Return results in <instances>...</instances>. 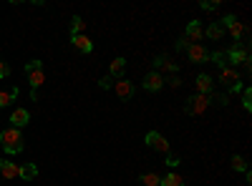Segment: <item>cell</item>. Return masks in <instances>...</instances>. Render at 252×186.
Returning <instances> with one entry per match:
<instances>
[{
	"mask_svg": "<svg viewBox=\"0 0 252 186\" xmlns=\"http://www.w3.org/2000/svg\"><path fill=\"white\" fill-rule=\"evenodd\" d=\"M0 141H3V149L8 154H20L23 151V133H20V129H3L0 131Z\"/></svg>",
	"mask_w": 252,
	"mask_h": 186,
	"instance_id": "obj_1",
	"label": "cell"
},
{
	"mask_svg": "<svg viewBox=\"0 0 252 186\" xmlns=\"http://www.w3.org/2000/svg\"><path fill=\"white\" fill-rule=\"evenodd\" d=\"M26 73H28V80H31V91H38L40 86L46 83L43 60H31V63H26Z\"/></svg>",
	"mask_w": 252,
	"mask_h": 186,
	"instance_id": "obj_2",
	"label": "cell"
},
{
	"mask_svg": "<svg viewBox=\"0 0 252 186\" xmlns=\"http://www.w3.org/2000/svg\"><path fill=\"white\" fill-rule=\"evenodd\" d=\"M209 103H212V96H204V93H197V96H192L187 101V106H184V111L189 113V116H202L207 108H209Z\"/></svg>",
	"mask_w": 252,
	"mask_h": 186,
	"instance_id": "obj_3",
	"label": "cell"
},
{
	"mask_svg": "<svg viewBox=\"0 0 252 186\" xmlns=\"http://www.w3.org/2000/svg\"><path fill=\"white\" fill-rule=\"evenodd\" d=\"M224 58H227V63H232L235 68L242 63H250V51H247V46L245 43H235L232 48H229L227 53H224Z\"/></svg>",
	"mask_w": 252,
	"mask_h": 186,
	"instance_id": "obj_4",
	"label": "cell"
},
{
	"mask_svg": "<svg viewBox=\"0 0 252 186\" xmlns=\"http://www.w3.org/2000/svg\"><path fill=\"white\" fill-rule=\"evenodd\" d=\"M220 26H222L224 30L232 33V38H235V40H242V38L247 35V28L237 20V15H224V18L220 20Z\"/></svg>",
	"mask_w": 252,
	"mask_h": 186,
	"instance_id": "obj_5",
	"label": "cell"
},
{
	"mask_svg": "<svg viewBox=\"0 0 252 186\" xmlns=\"http://www.w3.org/2000/svg\"><path fill=\"white\" fill-rule=\"evenodd\" d=\"M146 146H152V149H157L161 154H169V141H166L159 131H149V133H146Z\"/></svg>",
	"mask_w": 252,
	"mask_h": 186,
	"instance_id": "obj_6",
	"label": "cell"
},
{
	"mask_svg": "<svg viewBox=\"0 0 252 186\" xmlns=\"http://www.w3.org/2000/svg\"><path fill=\"white\" fill-rule=\"evenodd\" d=\"M187 55H189V60H192V63H207V60H209V51H207L202 43H189Z\"/></svg>",
	"mask_w": 252,
	"mask_h": 186,
	"instance_id": "obj_7",
	"label": "cell"
},
{
	"mask_svg": "<svg viewBox=\"0 0 252 186\" xmlns=\"http://www.w3.org/2000/svg\"><path fill=\"white\" fill-rule=\"evenodd\" d=\"M141 86H144L146 91H159V88L164 86V78H161L159 71H152V73H146V76H144Z\"/></svg>",
	"mask_w": 252,
	"mask_h": 186,
	"instance_id": "obj_8",
	"label": "cell"
},
{
	"mask_svg": "<svg viewBox=\"0 0 252 186\" xmlns=\"http://www.w3.org/2000/svg\"><path fill=\"white\" fill-rule=\"evenodd\" d=\"M114 88H116V96H119L121 101H129V98L134 96V83H131V80L119 78V80H114Z\"/></svg>",
	"mask_w": 252,
	"mask_h": 186,
	"instance_id": "obj_9",
	"label": "cell"
},
{
	"mask_svg": "<svg viewBox=\"0 0 252 186\" xmlns=\"http://www.w3.org/2000/svg\"><path fill=\"white\" fill-rule=\"evenodd\" d=\"M202 35H204V28L199 26V20H192V23L187 26V30H184V38L189 40V43H197V40H202Z\"/></svg>",
	"mask_w": 252,
	"mask_h": 186,
	"instance_id": "obj_10",
	"label": "cell"
},
{
	"mask_svg": "<svg viewBox=\"0 0 252 186\" xmlns=\"http://www.w3.org/2000/svg\"><path fill=\"white\" fill-rule=\"evenodd\" d=\"M28 121H31V113H28L26 108H15V111L10 113V123H13V129H23Z\"/></svg>",
	"mask_w": 252,
	"mask_h": 186,
	"instance_id": "obj_11",
	"label": "cell"
},
{
	"mask_svg": "<svg viewBox=\"0 0 252 186\" xmlns=\"http://www.w3.org/2000/svg\"><path fill=\"white\" fill-rule=\"evenodd\" d=\"M212 88H215V80H212V76H207V73L197 76V93L209 96V93H212Z\"/></svg>",
	"mask_w": 252,
	"mask_h": 186,
	"instance_id": "obj_12",
	"label": "cell"
},
{
	"mask_svg": "<svg viewBox=\"0 0 252 186\" xmlns=\"http://www.w3.org/2000/svg\"><path fill=\"white\" fill-rule=\"evenodd\" d=\"M71 43H73V48L81 51V53H91V51H94V43H91V40L83 35V33H81V35H73Z\"/></svg>",
	"mask_w": 252,
	"mask_h": 186,
	"instance_id": "obj_13",
	"label": "cell"
},
{
	"mask_svg": "<svg viewBox=\"0 0 252 186\" xmlns=\"http://www.w3.org/2000/svg\"><path fill=\"white\" fill-rule=\"evenodd\" d=\"M0 174L5 179H18L20 176V166H15L13 161H0Z\"/></svg>",
	"mask_w": 252,
	"mask_h": 186,
	"instance_id": "obj_14",
	"label": "cell"
},
{
	"mask_svg": "<svg viewBox=\"0 0 252 186\" xmlns=\"http://www.w3.org/2000/svg\"><path fill=\"white\" fill-rule=\"evenodd\" d=\"M237 80H240V76H237V71L235 68H222L220 71V83H224V86H232V83H237Z\"/></svg>",
	"mask_w": 252,
	"mask_h": 186,
	"instance_id": "obj_15",
	"label": "cell"
},
{
	"mask_svg": "<svg viewBox=\"0 0 252 186\" xmlns=\"http://www.w3.org/2000/svg\"><path fill=\"white\" fill-rule=\"evenodd\" d=\"M18 86L15 88H10V91H0V108H5V106H10V103L18 98Z\"/></svg>",
	"mask_w": 252,
	"mask_h": 186,
	"instance_id": "obj_16",
	"label": "cell"
},
{
	"mask_svg": "<svg viewBox=\"0 0 252 186\" xmlns=\"http://www.w3.org/2000/svg\"><path fill=\"white\" fill-rule=\"evenodd\" d=\"M204 35H207L209 40H222L224 28H222L220 23H212V26H207V28H204Z\"/></svg>",
	"mask_w": 252,
	"mask_h": 186,
	"instance_id": "obj_17",
	"label": "cell"
},
{
	"mask_svg": "<svg viewBox=\"0 0 252 186\" xmlns=\"http://www.w3.org/2000/svg\"><path fill=\"white\" fill-rule=\"evenodd\" d=\"M124 68H126V60H124V58H116V60H111V68H109V76L119 80V78L124 76Z\"/></svg>",
	"mask_w": 252,
	"mask_h": 186,
	"instance_id": "obj_18",
	"label": "cell"
},
{
	"mask_svg": "<svg viewBox=\"0 0 252 186\" xmlns=\"http://www.w3.org/2000/svg\"><path fill=\"white\" fill-rule=\"evenodd\" d=\"M159 186H184V179L179 176V174H174V171H169L164 179H161V184Z\"/></svg>",
	"mask_w": 252,
	"mask_h": 186,
	"instance_id": "obj_19",
	"label": "cell"
},
{
	"mask_svg": "<svg viewBox=\"0 0 252 186\" xmlns=\"http://www.w3.org/2000/svg\"><path fill=\"white\" fill-rule=\"evenodd\" d=\"M35 176H38V166H35V163H26V166H20V179L31 181Z\"/></svg>",
	"mask_w": 252,
	"mask_h": 186,
	"instance_id": "obj_20",
	"label": "cell"
},
{
	"mask_svg": "<svg viewBox=\"0 0 252 186\" xmlns=\"http://www.w3.org/2000/svg\"><path fill=\"white\" fill-rule=\"evenodd\" d=\"M139 181H141V186H159L161 184V176L154 174V171H149V174H144Z\"/></svg>",
	"mask_w": 252,
	"mask_h": 186,
	"instance_id": "obj_21",
	"label": "cell"
},
{
	"mask_svg": "<svg viewBox=\"0 0 252 186\" xmlns=\"http://www.w3.org/2000/svg\"><path fill=\"white\" fill-rule=\"evenodd\" d=\"M83 28H86V23H83V20L76 15V18L71 20V38H73V35H81V33H83Z\"/></svg>",
	"mask_w": 252,
	"mask_h": 186,
	"instance_id": "obj_22",
	"label": "cell"
},
{
	"mask_svg": "<svg viewBox=\"0 0 252 186\" xmlns=\"http://www.w3.org/2000/svg\"><path fill=\"white\" fill-rule=\"evenodd\" d=\"M232 171H240V174L247 171V161L242 156H232Z\"/></svg>",
	"mask_w": 252,
	"mask_h": 186,
	"instance_id": "obj_23",
	"label": "cell"
},
{
	"mask_svg": "<svg viewBox=\"0 0 252 186\" xmlns=\"http://www.w3.org/2000/svg\"><path fill=\"white\" fill-rule=\"evenodd\" d=\"M209 60H212V63H217L220 71L227 68V58H224V53H220V51H217V53H209Z\"/></svg>",
	"mask_w": 252,
	"mask_h": 186,
	"instance_id": "obj_24",
	"label": "cell"
},
{
	"mask_svg": "<svg viewBox=\"0 0 252 186\" xmlns=\"http://www.w3.org/2000/svg\"><path fill=\"white\" fill-rule=\"evenodd\" d=\"M242 106H245L247 111H252V91H250V88L242 91Z\"/></svg>",
	"mask_w": 252,
	"mask_h": 186,
	"instance_id": "obj_25",
	"label": "cell"
},
{
	"mask_svg": "<svg viewBox=\"0 0 252 186\" xmlns=\"http://www.w3.org/2000/svg\"><path fill=\"white\" fill-rule=\"evenodd\" d=\"M161 68H164L166 73H172V76H177V63H174V60H169V58H164V63H161Z\"/></svg>",
	"mask_w": 252,
	"mask_h": 186,
	"instance_id": "obj_26",
	"label": "cell"
},
{
	"mask_svg": "<svg viewBox=\"0 0 252 186\" xmlns=\"http://www.w3.org/2000/svg\"><path fill=\"white\" fill-rule=\"evenodd\" d=\"M166 166H169V169H174V166H179V156H172V154H166Z\"/></svg>",
	"mask_w": 252,
	"mask_h": 186,
	"instance_id": "obj_27",
	"label": "cell"
},
{
	"mask_svg": "<svg viewBox=\"0 0 252 186\" xmlns=\"http://www.w3.org/2000/svg\"><path fill=\"white\" fill-rule=\"evenodd\" d=\"M217 8H220V0H217V3H209V0L202 3V10H217Z\"/></svg>",
	"mask_w": 252,
	"mask_h": 186,
	"instance_id": "obj_28",
	"label": "cell"
},
{
	"mask_svg": "<svg viewBox=\"0 0 252 186\" xmlns=\"http://www.w3.org/2000/svg\"><path fill=\"white\" fill-rule=\"evenodd\" d=\"M111 86H114V78L111 76H103L101 78V88H111Z\"/></svg>",
	"mask_w": 252,
	"mask_h": 186,
	"instance_id": "obj_29",
	"label": "cell"
},
{
	"mask_svg": "<svg viewBox=\"0 0 252 186\" xmlns=\"http://www.w3.org/2000/svg\"><path fill=\"white\" fill-rule=\"evenodd\" d=\"M10 76V68L5 66V60H0V78H8Z\"/></svg>",
	"mask_w": 252,
	"mask_h": 186,
	"instance_id": "obj_30",
	"label": "cell"
},
{
	"mask_svg": "<svg viewBox=\"0 0 252 186\" xmlns=\"http://www.w3.org/2000/svg\"><path fill=\"white\" fill-rule=\"evenodd\" d=\"M166 83H169L172 88H179V86H182V80H179V76H172V78H166Z\"/></svg>",
	"mask_w": 252,
	"mask_h": 186,
	"instance_id": "obj_31",
	"label": "cell"
},
{
	"mask_svg": "<svg viewBox=\"0 0 252 186\" xmlns=\"http://www.w3.org/2000/svg\"><path fill=\"white\" fill-rule=\"evenodd\" d=\"M177 48H179V51H187V48H189V40H187V38L177 40Z\"/></svg>",
	"mask_w": 252,
	"mask_h": 186,
	"instance_id": "obj_32",
	"label": "cell"
},
{
	"mask_svg": "<svg viewBox=\"0 0 252 186\" xmlns=\"http://www.w3.org/2000/svg\"><path fill=\"white\" fill-rule=\"evenodd\" d=\"M164 58H166V55H164V53H161V55H157V58H154V68H161V63H164Z\"/></svg>",
	"mask_w": 252,
	"mask_h": 186,
	"instance_id": "obj_33",
	"label": "cell"
},
{
	"mask_svg": "<svg viewBox=\"0 0 252 186\" xmlns=\"http://www.w3.org/2000/svg\"><path fill=\"white\" fill-rule=\"evenodd\" d=\"M229 91H232V93H240V91H242V80H237V83H232V86H229Z\"/></svg>",
	"mask_w": 252,
	"mask_h": 186,
	"instance_id": "obj_34",
	"label": "cell"
},
{
	"mask_svg": "<svg viewBox=\"0 0 252 186\" xmlns=\"http://www.w3.org/2000/svg\"><path fill=\"white\" fill-rule=\"evenodd\" d=\"M215 101H217V103H220V106H227V103H229V101H227V96H217V98H215Z\"/></svg>",
	"mask_w": 252,
	"mask_h": 186,
	"instance_id": "obj_35",
	"label": "cell"
}]
</instances>
